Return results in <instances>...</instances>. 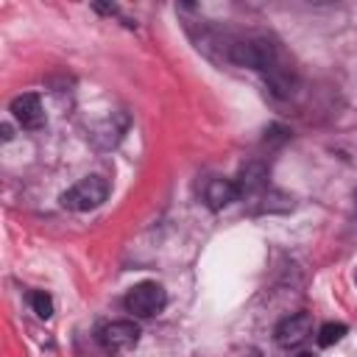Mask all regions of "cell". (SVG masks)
Returning a JSON list of instances; mask_svg holds the SVG:
<instances>
[{
	"instance_id": "7",
	"label": "cell",
	"mask_w": 357,
	"mask_h": 357,
	"mask_svg": "<svg viewBox=\"0 0 357 357\" xmlns=\"http://www.w3.org/2000/svg\"><path fill=\"white\" fill-rule=\"evenodd\" d=\"M262 187H265V170H262L259 165L243 167L240 181H237V192H240V195H251V192H257V190H262Z\"/></svg>"
},
{
	"instance_id": "1",
	"label": "cell",
	"mask_w": 357,
	"mask_h": 357,
	"mask_svg": "<svg viewBox=\"0 0 357 357\" xmlns=\"http://www.w3.org/2000/svg\"><path fill=\"white\" fill-rule=\"evenodd\" d=\"M106 198H109V181L103 176H86L61 195V206L73 212H89L98 209Z\"/></svg>"
},
{
	"instance_id": "6",
	"label": "cell",
	"mask_w": 357,
	"mask_h": 357,
	"mask_svg": "<svg viewBox=\"0 0 357 357\" xmlns=\"http://www.w3.org/2000/svg\"><path fill=\"white\" fill-rule=\"evenodd\" d=\"M204 198H206V206L209 209H223L231 201H237L240 192H237V184L229 181V178H209V184L204 190Z\"/></svg>"
},
{
	"instance_id": "8",
	"label": "cell",
	"mask_w": 357,
	"mask_h": 357,
	"mask_svg": "<svg viewBox=\"0 0 357 357\" xmlns=\"http://www.w3.org/2000/svg\"><path fill=\"white\" fill-rule=\"evenodd\" d=\"M343 335H346V324H324L321 329H318V343L326 349V346H335L337 340H343Z\"/></svg>"
},
{
	"instance_id": "4",
	"label": "cell",
	"mask_w": 357,
	"mask_h": 357,
	"mask_svg": "<svg viewBox=\"0 0 357 357\" xmlns=\"http://www.w3.org/2000/svg\"><path fill=\"white\" fill-rule=\"evenodd\" d=\"M11 114H14V120H17L22 128H28V131H36V128L45 126V109H42L39 95H33V92L17 95V98L11 100Z\"/></svg>"
},
{
	"instance_id": "3",
	"label": "cell",
	"mask_w": 357,
	"mask_h": 357,
	"mask_svg": "<svg viewBox=\"0 0 357 357\" xmlns=\"http://www.w3.org/2000/svg\"><path fill=\"white\" fill-rule=\"evenodd\" d=\"M310 335H312V318H310V312L287 315V318H282L279 326H276V343L284 346V349L301 346Z\"/></svg>"
},
{
	"instance_id": "9",
	"label": "cell",
	"mask_w": 357,
	"mask_h": 357,
	"mask_svg": "<svg viewBox=\"0 0 357 357\" xmlns=\"http://www.w3.org/2000/svg\"><path fill=\"white\" fill-rule=\"evenodd\" d=\"M31 307H33V312H36L42 321H47V318L53 315V298H50L45 290H33V293H31Z\"/></svg>"
},
{
	"instance_id": "11",
	"label": "cell",
	"mask_w": 357,
	"mask_h": 357,
	"mask_svg": "<svg viewBox=\"0 0 357 357\" xmlns=\"http://www.w3.org/2000/svg\"><path fill=\"white\" fill-rule=\"evenodd\" d=\"M296 357H312V354H307V351H301V354H296Z\"/></svg>"
},
{
	"instance_id": "2",
	"label": "cell",
	"mask_w": 357,
	"mask_h": 357,
	"mask_svg": "<svg viewBox=\"0 0 357 357\" xmlns=\"http://www.w3.org/2000/svg\"><path fill=\"white\" fill-rule=\"evenodd\" d=\"M165 301H167V296H165V287L162 284H156V282H139V284H134L126 293V301L123 304L137 318H151V315H156V312L165 310Z\"/></svg>"
},
{
	"instance_id": "10",
	"label": "cell",
	"mask_w": 357,
	"mask_h": 357,
	"mask_svg": "<svg viewBox=\"0 0 357 357\" xmlns=\"http://www.w3.org/2000/svg\"><path fill=\"white\" fill-rule=\"evenodd\" d=\"M3 139H11V126H3Z\"/></svg>"
},
{
	"instance_id": "5",
	"label": "cell",
	"mask_w": 357,
	"mask_h": 357,
	"mask_svg": "<svg viewBox=\"0 0 357 357\" xmlns=\"http://www.w3.org/2000/svg\"><path fill=\"white\" fill-rule=\"evenodd\" d=\"M139 340V326L134 321H112L100 329V343L106 349H128Z\"/></svg>"
}]
</instances>
